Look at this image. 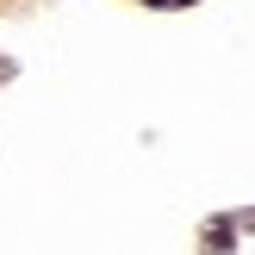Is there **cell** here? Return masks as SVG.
I'll list each match as a JSON object with an SVG mask.
<instances>
[{"instance_id":"cell-1","label":"cell","mask_w":255,"mask_h":255,"mask_svg":"<svg viewBox=\"0 0 255 255\" xmlns=\"http://www.w3.org/2000/svg\"><path fill=\"white\" fill-rule=\"evenodd\" d=\"M143 6H156V12H168V6H181V0H143Z\"/></svg>"}]
</instances>
